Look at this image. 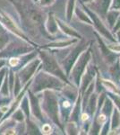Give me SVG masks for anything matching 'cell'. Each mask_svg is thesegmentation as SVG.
<instances>
[{
  "label": "cell",
  "instance_id": "1",
  "mask_svg": "<svg viewBox=\"0 0 120 135\" xmlns=\"http://www.w3.org/2000/svg\"><path fill=\"white\" fill-rule=\"evenodd\" d=\"M103 83L104 85L107 86L108 88H109L112 92H114V93H117V94H118L119 93V90H118V88H117V86H115L114 84L112 83V82H110V81H107V80H103Z\"/></svg>",
  "mask_w": 120,
  "mask_h": 135
},
{
  "label": "cell",
  "instance_id": "2",
  "mask_svg": "<svg viewBox=\"0 0 120 135\" xmlns=\"http://www.w3.org/2000/svg\"><path fill=\"white\" fill-rule=\"evenodd\" d=\"M109 49L112 51L120 52V45H115V46H109Z\"/></svg>",
  "mask_w": 120,
  "mask_h": 135
},
{
  "label": "cell",
  "instance_id": "3",
  "mask_svg": "<svg viewBox=\"0 0 120 135\" xmlns=\"http://www.w3.org/2000/svg\"><path fill=\"white\" fill-rule=\"evenodd\" d=\"M18 62H19L18 59H12V60H11V61H10L12 66H15V65H17V63H18Z\"/></svg>",
  "mask_w": 120,
  "mask_h": 135
}]
</instances>
